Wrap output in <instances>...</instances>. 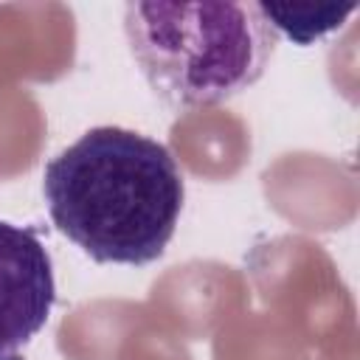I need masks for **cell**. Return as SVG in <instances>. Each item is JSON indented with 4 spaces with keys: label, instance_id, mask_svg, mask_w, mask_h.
I'll use <instances>...</instances> for the list:
<instances>
[{
    "label": "cell",
    "instance_id": "7a4b0ae2",
    "mask_svg": "<svg viewBox=\"0 0 360 360\" xmlns=\"http://www.w3.org/2000/svg\"><path fill=\"white\" fill-rule=\"evenodd\" d=\"M124 31L152 93L174 112L222 104L256 84L278 45L259 3H127Z\"/></svg>",
    "mask_w": 360,
    "mask_h": 360
},
{
    "label": "cell",
    "instance_id": "6da1fadb",
    "mask_svg": "<svg viewBox=\"0 0 360 360\" xmlns=\"http://www.w3.org/2000/svg\"><path fill=\"white\" fill-rule=\"evenodd\" d=\"M48 214L101 264H149L174 236L186 183L174 155L124 127H93L48 160Z\"/></svg>",
    "mask_w": 360,
    "mask_h": 360
},
{
    "label": "cell",
    "instance_id": "277c9868",
    "mask_svg": "<svg viewBox=\"0 0 360 360\" xmlns=\"http://www.w3.org/2000/svg\"><path fill=\"white\" fill-rule=\"evenodd\" d=\"M267 22L276 28V34L290 37L298 45H309L321 39L323 34L335 31L357 6L346 3H259Z\"/></svg>",
    "mask_w": 360,
    "mask_h": 360
},
{
    "label": "cell",
    "instance_id": "3957f363",
    "mask_svg": "<svg viewBox=\"0 0 360 360\" xmlns=\"http://www.w3.org/2000/svg\"><path fill=\"white\" fill-rule=\"evenodd\" d=\"M53 264L31 228L0 219V357L25 346L53 307Z\"/></svg>",
    "mask_w": 360,
    "mask_h": 360
}]
</instances>
